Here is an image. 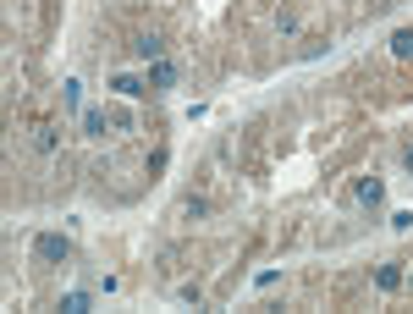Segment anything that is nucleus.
Instances as JSON below:
<instances>
[{
    "mask_svg": "<svg viewBox=\"0 0 413 314\" xmlns=\"http://www.w3.org/2000/svg\"><path fill=\"white\" fill-rule=\"evenodd\" d=\"M33 254L50 259V265H61V259L72 254V242H67V237H56V232H44V237H33Z\"/></svg>",
    "mask_w": 413,
    "mask_h": 314,
    "instance_id": "nucleus-1",
    "label": "nucleus"
},
{
    "mask_svg": "<svg viewBox=\"0 0 413 314\" xmlns=\"http://www.w3.org/2000/svg\"><path fill=\"white\" fill-rule=\"evenodd\" d=\"M391 56H397V61H408V56H413V28L391 33Z\"/></svg>",
    "mask_w": 413,
    "mask_h": 314,
    "instance_id": "nucleus-2",
    "label": "nucleus"
},
{
    "mask_svg": "<svg viewBox=\"0 0 413 314\" xmlns=\"http://www.w3.org/2000/svg\"><path fill=\"white\" fill-rule=\"evenodd\" d=\"M133 50H138V56H143V61H160V50H165V44H160V39H154V33H149V39H138Z\"/></svg>",
    "mask_w": 413,
    "mask_h": 314,
    "instance_id": "nucleus-3",
    "label": "nucleus"
},
{
    "mask_svg": "<svg viewBox=\"0 0 413 314\" xmlns=\"http://www.w3.org/2000/svg\"><path fill=\"white\" fill-rule=\"evenodd\" d=\"M353 199H358V204H380V182H358Z\"/></svg>",
    "mask_w": 413,
    "mask_h": 314,
    "instance_id": "nucleus-4",
    "label": "nucleus"
},
{
    "mask_svg": "<svg viewBox=\"0 0 413 314\" xmlns=\"http://www.w3.org/2000/svg\"><path fill=\"white\" fill-rule=\"evenodd\" d=\"M149 78H154V83H177V67H171V61H154V72H149Z\"/></svg>",
    "mask_w": 413,
    "mask_h": 314,
    "instance_id": "nucleus-5",
    "label": "nucleus"
},
{
    "mask_svg": "<svg viewBox=\"0 0 413 314\" xmlns=\"http://www.w3.org/2000/svg\"><path fill=\"white\" fill-rule=\"evenodd\" d=\"M116 88H122L127 99H138V94H149V88H143V83H138V78H116Z\"/></svg>",
    "mask_w": 413,
    "mask_h": 314,
    "instance_id": "nucleus-6",
    "label": "nucleus"
},
{
    "mask_svg": "<svg viewBox=\"0 0 413 314\" xmlns=\"http://www.w3.org/2000/svg\"><path fill=\"white\" fill-rule=\"evenodd\" d=\"M403 171H408V176H413V144H408V149H403Z\"/></svg>",
    "mask_w": 413,
    "mask_h": 314,
    "instance_id": "nucleus-7",
    "label": "nucleus"
}]
</instances>
